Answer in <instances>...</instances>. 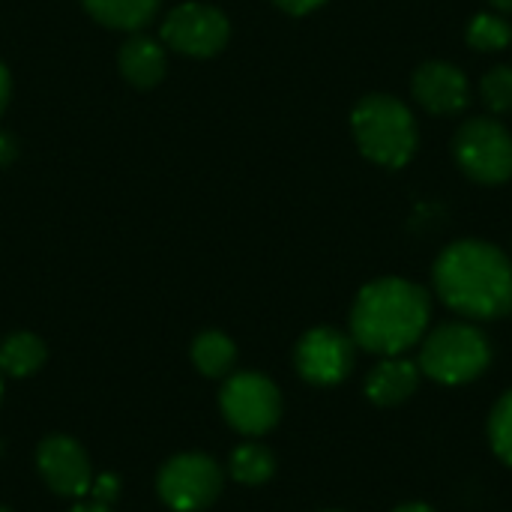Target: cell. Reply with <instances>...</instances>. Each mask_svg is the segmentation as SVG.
I'll list each match as a JSON object with an SVG mask.
<instances>
[{
    "label": "cell",
    "mask_w": 512,
    "mask_h": 512,
    "mask_svg": "<svg viewBox=\"0 0 512 512\" xmlns=\"http://www.w3.org/2000/svg\"><path fill=\"white\" fill-rule=\"evenodd\" d=\"M468 45L477 51H504L512 45V24L504 15L480 12L468 24Z\"/></svg>",
    "instance_id": "cell-18"
},
{
    "label": "cell",
    "mask_w": 512,
    "mask_h": 512,
    "mask_svg": "<svg viewBox=\"0 0 512 512\" xmlns=\"http://www.w3.org/2000/svg\"><path fill=\"white\" fill-rule=\"evenodd\" d=\"M84 9L111 30H141L153 21L162 0H81Z\"/></svg>",
    "instance_id": "cell-14"
},
{
    "label": "cell",
    "mask_w": 512,
    "mask_h": 512,
    "mask_svg": "<svg viewBox=\"0 0 512 512\" xmlns=\"http://www.w3.org/2000/svg\"><path fill=\"white\" fill-rule=\"evenodd\" d=\"M282 12H288V15H309V12H315L318 6H324L327 0H273Z\"/></svg>",
    "instance_id": "cell-21"
},
{
    "label": "cell",
    "mask_w": 512,
    "mask_h": 512,
    "mask_svg": "<svg viewBox=\"0 0 512 512\" xmlns=\"http://www.w3.org/2000/svg\"><path fill=\"white\" fill-rule=\"evenodd\" d=\"M237 360V348L234 342L219 333V330H207L192 342V363L198 366L201 375L207 378H222L234 369Z\"/></svg>",
    "instance_id": "cell-16"
},
{
    "label": "cell",
    "mask_w": 512,
    "mask_h": 512,
    "mask_svg": "<svg viewBox=\"0 0 512 512\" xmlns=\"http://www.w3.org/2000/svg\"><path fill=\"white\" fill-rule=\"evenodd\" d=\"M492 363V345L474 324L453 321L432 330L420 348V372L438 384L459 387L477 381Z\"/></svg>",
    "instance_id": "cell-4"
},
{
    "label": "cell",
    "mask_w": 512,
    "mask_h": 512,
    "mask_svg": "<svg viewBox=\"0 0 512 512\" xmlns=\"http://www.w3.org/2000/svg\"><path fill=\"white\" fill-rule=\"evenodd\" d=\"M117 66L123 72L126 81H132L135 87H153L165 78L168 69V57L159 39L147 36V33H132L117 54Z\"/></svg>",
    "instance_id": "cell-13"
},
{
    "label": "cell",
    "mask_w": 512,
    "mask_h": 512,
    "mask_svg": "<svg viewBox=\"0 0 512 512\" xmlns=\"http://www.w3.org/2000/svg\"><path fill=\"white\" fill-rule=\"evenodd\" d=\"M0 399H3V378H0Z\"/></svg>",
    "instance_id": "cell-27"
},
{
    "label": "cell",
    "mask_w": 512,
    "mask_h": 512,
    "mask_svg": "<svg viewBox=\"0 0 512 512\" xmlns=\"http://www.w3.org/2000/svg\"><path fill=\"white\" fill-rule=\"evenodd\" d=\"M228 18L207 3H180L162 21V42L189 57H213L228 45Z\"/></svg>",
    "instance_id": "cell-8"
},
{
    "label": "cell",
    "mask_w": 512,
    "mask_h": 512,
    "mask_svg": "<svg viewBox=\"0 0 512 512\" xmlns=\"http://www.w3.org/2000/svg\"><path fill=\"white\" fill-rule=\"evenodd\" d=\"M9 96H12V78H9V69L0 63V114H3L6 105H9Z\"/></svg>",
    "instance_id": "cell-23"
},
{
    "label": "cell",
    "mask_w": 512,
    "mask_h": 512,
    "mask_svg": "<svg viewBox=\"0 0 512 512\" xmlns=\"http://www.w3.org/2000/svg\"><path fill=\"white\" fill-rule=\"evenodd\" d=\"M72 512H111V510H108L105 504H96V501H93V504H81V507H75Z\"/></svg>",
    "instance_id": "cell-25"
},
{
    "label": "cell",
    "mask_w": 512,
    "mask_h": 512,
    "mask_svg": "<svg viewBox=\"0 0 512 512\" xmlns=\"http://www.w3.org/2000/svg\"><path fill=\"white\" fill-rule=\"evenodd\" d=\"M489 441L495 456L512 468V390L498 399L489 414Z\"/></svg>",
    "instance_id": "cell-19"
},
{
    "label": "cell",
    "mask_w": 512,
    "mask_h": 512,
    "mask_svg": "<svg viewBox=\"0 0 512 512\" xmlns=\"http://www.w3.org/2000/svg\"><path fill=\"white\" fill-rule=\"evenodd\" d=\"M453 156L471 180L486 186L507 183L512 177L510 129L492 117H474L459 126L453 138Z\"/></svg>",
    "instance_id": "cell-5"
},
{
    "label": "cell",
    "mask_w": 512,
    "mask_h": 512,
    "mask_svg": "<svg viewBox=\"0 0 512 512\" xmlns=\"http://www.w3.org/2000/svg\"><path fill=\"white\" fill-rule=\"evenodd\" d=\"M411 90L417 96V102L432 111V114H462L468 108L471 99V84L468 75L444 60H429L414 72Z\"/></svg>",
    "instance_id": "cell-11"
},
{
    "label": "cell",
    "mask_w": 512,
    "mask_h": 512,
    "mask_svg": "<svg viewBox=\"0 0 512 512\" xmlns=\"http://www.w3.org/2000/svg\"><path fill=\"white\" fill-rule=\"evenodd\" d=\"M432 318L429 294L399 276L369 282L351 309V339L357 348L381 357H399L414 348Z\"/></svg>",
    "instance_id": "cell-2"
},
{
    "label": "cell",
    "mask_w": 512,
    "mask_h": 512,
    "mask_svg": "<svg viewBox=\"0 0 512 512\" xmlns=\"http://www.w3.org/2000/svg\"><path fill=\"white\" fill-rule=\"evenodd\" d=\"M483 105L492 114H510L512 111V66H495L483 75L480 84Z\"/></svg>",
    "instance_id": "cell-20"
},
{
    "label": "cell",
    "mask_w": 512,
    "mask_h": 512,
    "mask_svg": "<svg viewBox=\"0 0 512 512\" xmlns=\"http://www.w3.org/2000/svg\"><path fill=\"white\" fill-rule=\"evenodd\" d=\"M354 339L333 327H315L309 330L294 351V366L303 381L315 387H333L342 384L354 369Z\"/></svg>",
    "instance_id": "cell-9"
},
{
    "label": "cell",
    "mask_w": 512,
    "mask_h": 512,
    "mask_svg": "<svg viewBox=\"0 0 512 512\" xmlns=\"http://www.w3.org/2000/svg\"><path fill=\"white\" fill-rule=\"evenodd\" d=\"M0 512H9V510H3V507H0Z\"/></svg>",
    "instance_id": "cell-28"
},
{
    "label": "cell",
    "mask_w": 512,
    "mask_h": 512,
    "mask_svg": "<svg viewBox=\"0 0 512 512\" xmlns=\"http://www.w3.org/2000/svg\"><path fill=\"white\" fill-rule=\"evenodd\" d=\"M15 156H18V144H15V138H12L9 132H0V168L12 165V162H15Z\"/></svg>",
    "instance_id": "cell-22"
},
{
    "label": "cell",
    "mask_w": 512,
    "mask_h": 512,
    "mask_svg": "<svg viewBox=\"0 0 512 512\" xmlns=\"http://www.w3.org/2000/svg\"><path fill=\"white\" fill-rule=\"evenodd\" d=\"M417 384H420V366L414 360H405L402 354L384 357L366 378V396L381 408H393L402 405L408 396H414Z\"/></svg>",
    "instance_id": "cell-12"
},
{
    "label": "cell",
    "mask_w": 512,
    "mask_h": 512,
    "mask_svg": "<svg viewBox=\"0 0 512 512\" xmlns=\"http://www.w3.org/2000/svg\"><path fill=\"white\" fill-rule=\"evenodd\" d=\"M393 512H435L429 504H402V507H396Z\"/></svg>",
    "instance_id": "cell-24"
},
{
    "label": "cell",
    "mask_w": 512,
    "mask_h": 512,
    "mask_svg": "<svg viewBox=\"0 0 512 512\" xmlns=\"http://www.w3.org/2000/svg\"><path fill=\"white\" fill-rule=\"evenodd\" d=\"M156 489L171 510H207L222 492V468L204 453H180L162 465Z\"/></svg>",
    "instance_id": "cell-7"
},
{
    "label": "cell",
    "mask_w": 512,
    "mask_h": 512,
    "mask_svg": "<svg viewBox=\"0 0 512 512\" xmlns=\"http://www.w3.org/2000/svg\"><path fill=\"white\" fill-rule=\"evenodd\" d=\"M45 357H48V348L33 333H12L0 342V372L12 378L33 375L45 363Z\"/></svg>",
    "instance_id": "cell-15"
},
{
    "label": "cell",
    "mask_w": 512,
    "mask_h": 512,
    "mask_svg": "<svg viewBox=\"0 0 512 512\" xmlns=\"http://www.w3.org/2000/svg\"><path fill=\"white\" fill-rule=\"evenodd\" d=\"M219 405H222L228 426L237 429L240 435H249V438L267 435L270 429H276V423L282 417L279 387L258 372L231 375L222 387Z\"/></svg>",
    "instance_id": "cell-6"
},
{
    "label": "cell",
    "mask_w": 512,
    "mask_h": 512,
    "mask_svg": "<svg viewBox=\"0 0 512 512\" xmlns=\"http://www.w3.org/2000/svg\"><path fill=\"white\" fill-rule=\"evenodd\" d=\"M36 468L51 492L63 498H81L93 486V465L84 447L75 438L51 435L36 450Z\"/></svg>",
    "instance_id": "cell-10"
},
{
    "label": "cell",
    "mask_w": 512,
    "mask_h": 512,
    "mask_svg": "<svg viewBox=\"0 0 512 512\" xmlns=\"http://www.w3.org/2000/svg\"><path fill=\"white\" fill-rule=\"evenodd\" d=\"M231 477L243 486H261L276 474V459L264 444H240L231 453Z\"/></svg>",
    "instance_id": "cell-17"
},
{
    "label": "cell",
    "mask_w": 512,
    "mask_h": 512,
    "mask_svg": "<svg viewBox=\"0 0 512 512\" xmlns=\"http://www.w3.org/2000/svg\"><path fill=\"white\" fill-rule=\"evenodd\" d=\"M435 291L453 312L492 321L512 312V261L492 243L456 240L435 261Z\"/></svg>",
    "instance_id": "cell-1"
},
{
    "label": "cell",
    "mask_w": 512,
    "mask_h": 512,
    "mask_svg": "<svg viewBox=\"0 0 512 512\" xmlns=\"http://www.w3.org/2000/svg\"><path fill=\"white\" fill-rule=\"evenodd\" d=\"M351 129L363 156L384 168H402L417 153V120L396 96H363L354 105Z\"/></svg>",
    "instance_id": "cell-3"
},
{
    "label": "cell",
    "mask_w": 512,
    "mask_h": 512,
    "mask_svg": "<svg viewBox=\"0 0 512 512\" xmlns=\"http://www.w3.org/2000/svg\"><path fill=\"white\" fill-rule=\"evenodd\" d=\"M489 3L501 12H512V0H489Z\"/></svg>",
    "instance_id": "cell-26"
}]
</instances>
